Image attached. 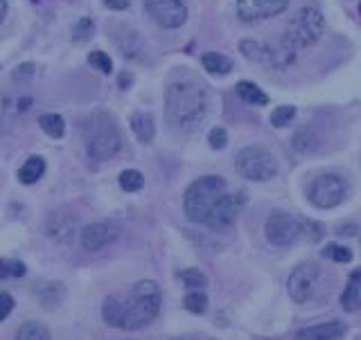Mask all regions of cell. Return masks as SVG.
Segmentation results:
<instances>
[{
	"label": "cell",
	"mask_w": 361,
	"mask_h": 340,
	"mask_svg": "<svg viewBox=\"0 0 361 340\" xmlns=\"http://www.w3.org/2000/svg\"><path fill=\"white\" fill-rule=\"evenodd\" d=\"M267 239L278 248H289L302 237V221L287 212H271L264 225Z\"/></svg>",
	"instance_id": "9c48e42d"
},
{
	"label": "cell",
	"mask_w": 361,
	"mask_h": 340,
	"mask_svg": "<svg viewBox=\"0 0 361 340\" xmlns=\"http://www.w3.org/2000/svg\"><path fill=\"white\" fill-rule=\"evenodd\" d=\"M228 194V185L221 176H203L195 180L183 199L185 217L195 223H208L212 217L214 208L219 206V201Z\"/></svg>",
	"instance_id": "3957f363"
},
{
	"label": "cell",
	"mask_w": 361,
	"mask_h": 340,
	"mask_svg": "<svg viewBox=\"0 0 361 340\" xmlns=\"http://www.w3.org/2000/svg\"><path fill=\"white\" fill-rule=\"evenodd\" d=\"M235 169H237V174L246 180L267 183V180H271L278 174V163H276V158L271 156L269 149L251 144V146H244V149L237 153Z\"/></svg>",
	"instance_id": "5b68a950"
},
{
	"label": "cell",
	"mask_w": 361,
	"mask_h": 340,
	"mask_svg": "<svg viewBox=\"0 0 361 340\" xmlns=\"http://www.w3.org/2000/svg\"><path fill=\"white\" fill-rule=\"evenodd\" d=\"M127 84H129V77H127V75H124V77L120 79V86H127Z\"/></svg>",
	"instance_id": "74e56055"
},
{
	"label": "cell",
	"mask_w": 361,
	"mask_h": 340,
	"mask_svg": "<svg viewBox=\"0 0 361 340\" xmlns=\"http://www.w3.org/2000/svg\"><path fill=\"white\" fill-rule=\"evenodd\" d=\"M113 239H116V230H113L109 223H90L82 230V246L90 253L102 251V248L111 244Z\"/></svg>",
	"instance_id": "5bb4252c"
},
{
	"label": "cell",
	"mask_w": 361,
	"mask_h": 340,
	"mask_svg": "<svg viewBox=\"0 0 361 340\" xmlns=\"http://www.w3.org/2000/svg\"><path fill=\"white\" fill-rule=\"evenodd\" d=\"M95 34V23L90 20L88 16L79 18L77 27H75V43H86L90 37Z\"/></svg>",
	"instance_id": "1f68e13d"
},
{
	"label": "cell",
	"mask_w": 361,
	"mask_h": 340,
	"mask_svg": "<svg viewBox=\"0 0 361 340\" xmlns=\"http://www.w3.org/2000/svg\"><path fill=\"white\" fill-rule=\"evenodd\" d=\"M176 340H195V338H176Z\"/></svg>",
	"instance_id": "f35d334b"
},
{
	"label": "cell",
	"mask_w": 361,
	"mask_h": 340,
	"mask_svg": "<svg viewBox=\"0 0 361 340\" xmlns=\"http://www.w3.org/2000/svg\"><path fill=\"white\" fill-rule=\"evenodd\" d=\"M345 183L341 176L336 174H321L319 178H314L307 187V199L314 208L330 210L336 208L338 203L345 199Z\"/></svg>",
	"instance_id": "ba28073f"
},
{
	"label": "cell",
	"mask_w": 361,
	"mask_h": 340,
	"mask_svg": "<svg viewBox=\"0 0 361 340\" xmlns=\"http://www.w3.org/2000/svg\"><path fill=\"white\" fill-rule=\"evenodd\" d=\"M208 113V90L203 84L176 82L165 90V120L176 129H197Z\"/></svg>",
	"instance_id": "7a4b0ae2"
},
{
	"label": "cell",
	"mask_w": 361,
	"mask_h": 340,
	"mask_svg": "<svg viewBox=\"0 0 361 340\" xmlns=\"http://www.w3.org/2000/svg\"><path fill=\"white\" fill-rule=\"evenodd\" d=\"M16 340H52V336L41 322H25L16 332Z\"/></svg>",
	"instance_id": "cb8c5ba5"
},
{
	"label": "cell",
	"mask_w": 361,
	"mask_h": 340,
	"mask_svg": "<svg viewBox=\"0 0 361 340\" xmlns=\"http://www.w3.org/2000/svg\"><path fill=\"white\" fill-rule=\"evenodd\" d=\"M359 16H361V0H359Z\"/></svg>",
	"instance_id": "ab89813d"
},
{
	"label": "cell",
	"mask_w": 361,
	"mask_h": 340,
	"mask_svg": "<svg viewBox=\"0 0 361 340\" xmlns=\"http://www.w3.org/2000/svg\"><path fill=\"white\" fill-rule=\"evenodd\" d=\"M293 120H296V108L293 106H278V108H274V113H271V124L278 129L289 127Z\"/></svg>",
	"instance_id": "4316f807"
},
{
	"label": "cell",
	"mask_w": 361,
	"mask_h": 340,
	"mask_svg": "<svg viewBox=\"0 0 361 340\" xmlns=\"http://www.w3.org/2000/svg\"><path fill=\"white\" fill-rule=\"evenodd\" d=\"M131 0H104V5L109 9H127Z\"/></svg>",
	"instance_id": "d590c367"
},
{
	"label": "cell",
	"mask_w": 361,
	"mask_h": 340,
	"mask_svg": "<svg viewBox=\"0 0 361 340\" xmlns=\"http://www.w3.org/2000/svg\"><path fill=\"white\" fill-rule=\"evenodd\" d=\"M291 144H293V151L296 153H312L316 146H319V135H316L310 127H302L293 133Z\"/></svg>",
	"instance_id": "7402d4cb"
},
{
	"label": "cell",
	"mask_w": 361,
	"mask_h": 340,
	"mask_svg": "<svg viewBox=\"0 0 361 340\" xmlns=\"http://www.w3.org/2000/svg\"><path fill=\"white\" fill-rule=\"evenodd\" d=\"M289 0H237V16L246 23L274 18L287 9Z\"/></svg>",
	"instance_id": "7c38bea8"
},
{
	"label": "cell",
	"mask_w": 361,
	"mask_h": 340,
	"mask_svg": "<svg viewBox=\"0 0 361 340\" xmlns=\"http://www.w3.org/2000/svg\"><path fill=\"white\" fill-rule=\"evenodd\" d=\"M161 287L156 282L142 279L138 282L127 296H111L104 300L102 315L109 327H118V329H142L149 322L156 320L158 311H161Z\"/></svg>",
	"instance_id": "6da1fadb"
},
{
	"label": "cell",
	"mask_w": 361,
	"mask_h": 340,
	"mask_svg": "<svg viewBox=\"0 0 361 340\" xmlns=\"http://www.w3.org/2000/svg\"><path fill=\"white\" fill-rule=\"evenodd\" d=\"M240 50L246 59H251L253 63L267 65V68H287L296 59V48L282 39L280 43H257V41H242Z\"/></svg>",
	"instance_id": "52a82bcc"
},
{
	"label": "cell",
	"mask_w": 361,
	"mask_h": 340,
	"mask_svg": "<svg viewBox=\"0 0 361 340\" xmlns=\"http://www.w3.org/2000/svg\"><path fill=\"white\" fill-rule=\"evenodd\" d=\"M34 70H37V65H34V63L18 65V68H16V79H30V77L34 75Z\"/></svg>",
	"instance_id": "e575fe53"
},
{
	"label": "cell",
	"mask_w": 361,
	"mask_h": 340,
	"mask_svg": "<svg viewBox=\"0 0 361 340\" xmlns=\"http://www.w3.org/2000/svg\"><path fill=\"white\" fill-rule=\"evenodd\" d=\"M341 304L348 309V311H355V309H361V268L355 270L353 275L348 279V287L341 296Z\"/></svg>",
	"instance_id": "e0dca14e"
},
{
	"label": "cell",
	"mask_w": 361,
	"mask_h": 340,
	"mask_svg": "<svg viewBox=\"0 0 361 340\" xmlns=\"http://www.w3.org/2000/svg\"><path fill=\"white\" fill-rule=\"evenodd\" d=\"M145 9L158 25L167 30L180 27L188 20V7L180 0H147Z\"/></svg>",
	"instance_id": "8fae6325"
},
{
	"label": "cell",
	"mask_w": 361,
	"mask_h": 340,
	"mask_svg": "<svg viewBox=\"0 0 361 340\" xmlns=\"http://www.w3.org/2000/svg\"><path fill=\"white\" fill-rule=\"evenodd\" d=\"M323 257L332 259V262H336V264H350V262H353V251L345 248V246L330 244V246L323 248Z\"/></svg>",
	"instance_id": "484cf974"
},
{
	"label": "cell",
	"mask_w": 361,
	"mask_h": 340,
	"mask_svg": "<svg viewBox=\"0 0 361 340\" xmlns=\"http://www.w3.org/2000/svg\"><path fill=\"white\" fill-rule=\"evenodd\" d=\"M131 122V129L135 133V138H138L140 142L149 144L154 140V133H156V127H154V118L149 115V113H133V115L129 118Z\"/></svg>",
	"instance_id": "2e32d148"
},
{
	"label": "cell",
	"mask_w": 361,
	"mask_h": 340,
	"mask_svg": "<svg viewBox=\"0 0 361 340\" xmlns=\"http://www.w3.org/2000/svg\"><path fill=\"white\" fill-rule=\"evenodd\" d=\"M39 127L50 135V138L59 140L63 138V131H66V122L61 115H56V113H45V115L39 118Z\"/></svg>",
	"instance_id": "603a6c76"
},
{
	"label": "cell",
	"mask_w": 361,
	"mask_h": 340,
	"mask_svg": "<svg viewBox=\"0 0 361 340\" xmlns=\"http://www.w3.org/2000/svg\"><path fill=\"white\" fill-rule=\"evenodd\" d=\"M208 142H210L212 149H224V146L228 144V133H226L224 127H214L208 133Z\"/></svg>",
	"instance_id": "d6a6232c"
},
{
	"label": "cell",
	"mask_w": 361,
	"mask_h": 340,
	"mask_svg": "<svg viewBox=\"0 0 361 340\" xmlns=\"http://www.w3.org/2000/svg\"><path fill=\"white\" fill-rule=\"evenodd\" d=\"M5 11H7V0H0V23L5 18Z\"/></svg>",
	"instance_id": "8d00e7d4"
},
{
	"label": "cell",
	"mask_w": 361,
	"mask_h": 340,
	"mask_svg": "<svg viewBox=\"0 0 361 340\" xmlns=\"http://www.w3.org/2000/svg\"><path fill=\"white\" fill-rule=\"evenodd\" d=\"M201 63L212 75H228L233 70V61L221 52H206L201 56Z\"/></svg>",
	"instance_id": "44dd1931"
},
{
	"label": "cell",
	"mask_w": 361,
	"mask_h": 340,
	"mask_svg": "<svg viewBox=\"0 0 361 340\" xmlns=\"http://www.w3.org/2000/svg\"><path fill=\"white\" fill-rule=\"evenodd\" d=\"M183 307L188 311H192V313H203V311H206V307H208V298L203 296V293H199V291H192V293H188V296H185Z\"/></svg>",
	"instance_id": "f546056e"
},
{
	"label": "cell",
	"mask_w": 361,
	"mask_h": 340,
	"mask_svg": "<svg viewBox=\"0 0 361 340\" xmlns=\"http://www.w3.org/2000/svg\"><path fill=\"white\" fill-rule=\"evenodd\" d=\"M11 311H14V298H11L9 293H0V322H3Z\"/></svg>",
	"instance_id": "836d02e7"
},
{
	"label": "cell",
	"mask_w": 361,
	"mask_h": 340,
	"mask_svg": "<svg viewBox=\"0 0 361 340\" xmlns=\"http://www.w3.org/2000/svg\"><path fill=\"white\" fill-rule=\"evenodd\" d=\"M122 146L120 131L111 115L93 113L86 124V149L93 160H109Z\"/></svg>",
	"instance_id": "277c9868"
},
{
	"label": "cell",
	"mask_w": 361,
	"mask_h": 340,
	"mask_svg": "<svg viewBox=\"0 0 361 340\" xmlns=\"http://www.w3.org/2000/svg\"><path fill=\"white\" fill-rule=\"evenodd\" d=\"M244 203H246V196L242 194V191H228V194L219 201V206L214 208L212 217L208 219L206 225H212V228H224V225H231L237 219V214L242 212Z\"/></svg>",
	"instance_id": "4fadbf2b"
},
{
	"label": "cell",
	"mask_w": 361,
	"mask_h": 340,
	"mask_svg": "<svg viewBox=\"0 0 361 340\" xmlns=\"http://www.w3.org/2000/svg\"><path fill=\"white\" fill-rule=\"evenodd\" d=\"M235 90H237V95L251 106H267L269 104V95L253 82H240L235 86Z\"/></svg>",
	"instance_id": "ffe728a7"
},
{
	"label": "cell",
	"mask_w": 361,
	"mask_h": 340,
	"mask_svg": "<svg viewBox=\"0 0 361 340\" xmlns=\"http://www.w3.org/2000/svg\"><path fill=\"white\" fill-rule=\"evenodd\" d=\"M88 63L93 65L95 70H99L102 75H111V70H113V61H111V56H109L106 52H102V50L90 52V54H88Z\"/></svg>",
	"instance_id": "f1b7e54d"
},
{
	"label": "cell",
	"mask_w": 361,
	"mask_h": 340,
	"mask_svg": "<svg viewBox=\"0 0 361 340\" xmlns=\"http://www.w3.org/2000/svg\"><path fill=\"white\" fill-rule=\"evenodd\" d=\"M325 32V18L316 7H302L296 16L289 20L285 39L293 45L296 50L310 48V45L319 43V39Z\"/></svg>",
	"instance_id": "8992f818"
},
{
	"label": "cell",
	"mask_w": 361,
	"mask_h": 340,
	"mask_svg": "<svg viewBox=\"0 0 361 340\" xmlns=\"http://www.w3.org/2000/svg\"><path fill=\"white\" fill-rule=\"evenodd\" d=\"M43 172H45V160L41 156H32L27 158V163H23V167L18 169V180L23 185H34L43 176Z\"/></svg>",
	"instance_id": "d6986e66"
},
{
	"label": "cell",
	"mask_w": 361,
	"mask_h": 340,
	"mask_svg": "<svg viewBox=\"0 0 361 340\" xmlns=\"http://www.w3.org/2000/svg\"><path fill=\"white\" fill-rule=\"evenodd\" d=\"M25 275V264L16 262V259H0V282L7 277H23Z\"/></svg>",
	"instance_id": "83f0119b"
},
{
	"label": "cell",
	"mask_w": 361,
	"mask_h": 340,
	"mask_svg": "<svg viewBox=\"0 0 361 340\" xmlns=\"http://www.w3.org/2000/svg\"><path fill=\"white\" fill-rule=\"evenodd\" d=\"M345 334V325L341 320H330L323 325L305 327L296 334V340H338Z\"/></svg>",
	"instance_id": "9a60e30c"
},
{
	"label": "cell",
	"mask_w": 361,
	"mask_h": 340,
	"mask_svg": "<svg viewBox=\"0 0 361 340\" xmlns=\"http://www.w3.org/2000/svg\"><path fill=\"white\" fill-rule=\"evenodd\" d=\"M34 293L45 304V309H54L63 298V287L56 284V282H41V284L34 287Z\"/></svg>",
	"instance_id": "ac0fdd59"
},
{
	"label": "cell",
	"mask_w": 361,
	"mask_h": 340,
	"mask_svg": "<svg viewBox=\"0 0 361 340\" xmlns=\"http://www.w3.org/2000/svg\"><path fill=\"white\" fill-rule=\"evenodd\" d=\"M319 277H321V268L314 262H305V264L296 266V270L289 275V282H287V291H289L291 300L298 304L310 302L314 296V289H316V279Z\"/></svg>",
	"instance_id": "30bf717a"
},
{
	"label": "cell",
	"mask_w": 361,
	"mask_h": 340,
	"mask_svg": "<svg viewBox=\"0 0 361 340\" xmlns=\"http://www.w3.org/2000/svg\"><path fill=\"white\" fill-rule=\"evenodd\" d=\"M180 279H183V284H185L188 289H203V287L208 284L206 275H203L201 270H197V268H188V270H183V273H180Z\"/></svg>",
	"instance_id": "4dcf8cb0"
},
{
	"label": "cell",
	"mask_w": 361,
	"mask_h": 340,
	"mask_svg": "<svg viewBox=\"0 0 361 340\" xmlns=\"http://www.w3.org/2000/svg\"><path fill=\"white\" fill-rule=\"evenodd\" d=\"M118 183L124 191H138L145 185V178L138 169H124V172L118 176Z\"/></svg>",
	"instance_id": "d4e9b609"
}]
</instances>
